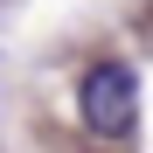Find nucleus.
<instances>
[{
  "label": "nucleus",
  "mask_w": 153,
  "mask_h": 153,
  "mask_svg": "<svg viewBox=\"0 0 153 153\" xmlns=\"http://www.w3.org/2000/svg\"><path fill=\"white\" fill-rule=\"evenodd\" d=\"M76 118L91 125L97 139H125L139 125V76L125 70V63H91L84 76H76Z\"/></svg>",
  "instance_id": "nucleus-1"
}]
</instances>
